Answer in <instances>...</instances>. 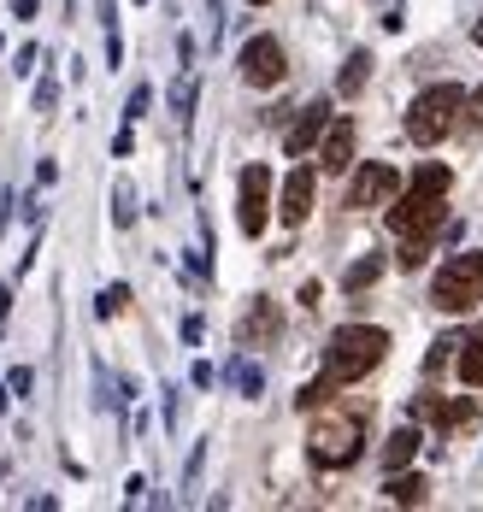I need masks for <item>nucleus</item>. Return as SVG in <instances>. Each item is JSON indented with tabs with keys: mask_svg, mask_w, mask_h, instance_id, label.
<instances>
[{
	"mask_svg": "<svg viewBox=\"0 0 483 512\" xmlns=\"http://www.w3.org/2000/svg\"><path fill=\"white\" fill-rule=\"evenodd\" d=\"M277 330H283L277 307H271V301H254V307H248V318H242V330H236V342H242V348H260V342H271Z\"/></svg>",
	"mask_w": 483,
	"mask_h": 512,
	"instance_id": "ddd939ff",
	"label": "nucleus"
},
{
	"mask_svg": "<svg viewBox=\"0 0 483 512\" xmlns=\"http://www.w3.org/2000/svg\"><path fill=\"white\" fill-rule=\"evenodd\" d=\"M254 6H266V0H254Z\"/></svg>",
	"mask_w": 483,
	"mask_h": 512,
	"instance_id": "c756f323",
	"label": "nucleus"
},
{
	"mask_svg": "<svg viewBox=\"0 0 483 512\" xmlns=\"http://www.w3.org/2000/svg\"><path fill=\"white\" fill-rule=\"evenodd\" d=\"M383 354H389V330H377V324H342L330 336V348H324V383L330 389L360 383L366 371L383 365Z\"/></svg>",
	"mask_w": 483,
	"mask_h": 512,
	"instance_id": "f03ea898",
	"label": "nucleus"
},
{
	"mask_svg": "<svg viewBox=\"0 0 483 512\" xmlns=\"http://www.w3.org/2000/svg\"><path fill=\"white\" fill-rule=\"evenodd\" d=\"M478 301H483V248H472V254H454L442 271H436V283H430V307L472 312Z\"/></svg>",
	"mask_w": 483,
	"mask_h": 512,
	"instance_id": "39448f33",
	"label": "nucleus"
},
{
	"mask_svg": "<svg viewBox=\"0 0 483 512\" xmlns=\"http://www.w3.org/2000/svg\"><path fill=\"white\" fill-rule=\"evenodd\" d=\"M307 212H313V171L301 165V171H289V183H283L277 218H283V224H307Z\"/></svg>",
	"mask_w": 483,
	"mask_h": 512,
	"instance_id": "9d476101",
	"label": "nucleus"
},
{
	"mask_svg": "<svg viewBox=\"0 0 483 512\" xmlns=\"http://www.w3.org/2000/svg\"><path fill=\"white\" fill-rule=\"evenodd\" d=\"M448 189H454V171H448V165H419L413 183H407V195L389 206V230H395V236H436V230H442V201H448Z\"/></svg>",
	"mask_w": 483,
	"mask_h": 512,
	"instance_id": "f257e3e1",
	"label": "nucleus"
},
{
	"mask_svg": "<svg viewBox=\"0 0 483 512\" xmlns=\"http://www.w3.org/2000/svg\"><path fill=\"white\" fill-rule=\"evenodd\" d=\"M419 418H430L436 430H460V424H472L478 418V407L472 401H442V395H419Z\"/></svg>",
	"mask_w": 483,
	"mask_h": 512,
	"instance_id": "f8f14e48",
	"label": "nucleus"
},
{
	"mask_svg": "<svg viewBox=\"0 0 483 512\" xmlns=\"http://www.w3.org/2000/svg\"><path fill=\"white\" fill-rule=\"evenodd\" d=\"M466 106H472V112H466V124L478 130V124H483V89H478V95H472V101H466Z\"/></svg>",
	"mask_w": 483,
	"mask_h": 512,
	"instance_id": "a878e982",
	"label": "nucleus"
},
{
	"mask_svg": "<svg viewBox=\"0 0 483 512\" xmlns=\"http://www.w3.org/2000/svg\"><path fill=\"white\" fill-rule=\"evenodd\" d=\"M419 442H425V436H419L413 424H407V430H395V436L383 442V465H389V471H401V465H407L413 454H419Z\"/></svg>",
	"mask_w": 483,
	"mask_h": 512,
	"instance_id": "2eb2a0df",
	"label": "nucleus"
},
{
	"mask_svg": "<svg viewBox=\"0 0 483 512\" xmlns=\"http://www.w3.org/2000/svg\"><path fill=\"white\" fill-rule=\"evenodd\" d=\"M425 477H419V471H407V477H401V471H389V483H383V495H389V501H401V507H419V501H425Z\"/></svg>",
	"mask_w": 483,
	"mask_h": 512,
	"instance_id": "4468645a",
	"label": "nucleus"
},
{
	"mask_svg": "<svg viewBox=\"0 0 483 512\" xmlns=\"http://www.w3.org/2000/svg\"><path fill=\"white\" fill-rule=\"evenodd\" d=\"M36 6L42 0H12V18H36Z\"/></svg>",
	"mask_w": 483,
	"mask_h": 512,
	"instance_id": "bb28decb",
	"label": "nucleus"
},
{
	"mask_svg": "<svg viewBox=\"0 0 483 512\" xmlns=\"http://www.w3.org/2000/svg\"><path fill=\"white\" fill-rule=\"evenodd\" d=\"M230 377H236V389H242V395H260V389H266V371H260L254 359H236V371H230Z\"/></svg>",
	"mask_w": 483,
	"mask_h": 512,
	"instance_id": "6ab92c4d",
	"label": "nucleus"
},
{
	"mask_svg": "<svg viewBox=\"0 0 483 512\" xmlns=\"http://www.w3.org/2000/svg\"><path fill=\"white\" fill-rule=\"evenodd\" d=\"M401 195V171L395 165H383V159H372V165H360L354 171V183H348V206L360 212V206H389Z\"/></svg>",
	"mask_w": 483,
	"mask_h": 512,
	"instance_id": "423d86ee",
	"label": "nucleus"
},
{
	"mask_svg": "<svg viewBox=\"0 0 483 512\" xmlns=\"http://www.w3.org/2000/svg\"><path fill=\"white\" fill-rule=\"evenodd\" d=\"M6 307H12V295H6V289H0V318H6Z\"/></svg>",
	"mask_w": 483,
	"mask_h": 512,
	"instance_id": "cd10ccee",
	"label": "nucleus"
},
{
	"mask_svg": "<svg viewBox=\"0 0 483 512\" xmlns=\"http://www.w3.org/2000/svg\"><path fill=\"white\" fill-rule=\"evenodd\" d=\"M466 112V95H460V83H436L425 89L419 101L407 106V142H419V148H436L448 130H454V118Z\"/></svg>",
	"mask_w": 483,
	"mask_h": 512,
	"instance_id": "20e7f679",
	"label": "nucleus"
},
{
	"mask_svg": "<svg viewBox=\"0 0 483 512\" xmlns=\"http://www.w3.org/2000/svg\"><path fill=\"white\" fill-rule=\"evenodd\" d=\"M377 277H383V259L366 254V259H354V265L342 271V289H348V295H360V289H372Z\"/></svg>",
	"mask_w": 483,
	"mask_h": 512,
	"instance_id": "dca6fc26",
	"label": "nucleus"
},
{
	"mask_svg": "<svg viewBox=\"0 0 483 512\" xmlns=\"http://www.w3.org/2000/svg\"><path fill=\"white\" fill-rule=\"evenodd\" d=\"M266 206H271V171L266 165H248L242 171V236H266Z\"/></svg>",
	"mask_w": 483,
	"mask_h": 512,
	"instance_id": "6e6552de",
	"label": "nucleus"
},
{
	"mask_svg": "<svg viewBox=\"0 0 483 512\" xmlns=\"http://www.w3.org/2000/svg\"><path fill=\"white\" fill-rule=\"evenodd\" d=\"M283 42L277 36H254L248 48H242V83H254V89H271V83H283Z\"/></svg>",
	"mask_w": 483,
	"mask_h": 512,
	"instance_id": "0eeeda50",
	"label": "nucleus"
},
{
	"mask_svg": "<svg viewBox=\"0 0 483 512\" xmlns=\"http://www.w3.org/2000/svg\"><path fill=\"white\" fill-rule=\"evenodd\" d=\"M54 101H59V83H54V77H48V83L36 89V112H54Z\"/></svg>",
	"mask_w": 483,
	"mask_h": 512,
	"instance_id": "b1692460",
	"label": "nucleus"
},
{
	"mask_svg": "<svg viewBox=\"0 0 483 512\" xmlns=\"http://www.w3.org/2000/svg\"><path fill=\"white\" fill-rule=\"evenodd\" d=\"M319 165H324V171H348V165H354V124H348V118H330L324 148H319Z\"/></svg>",
	"mask_w": 483,
	"mask_h": 512,
	"instance_id": "9b49d317",
	"label": "nucleus"
},
{
	"mask_svg": "<svg viewBox=\"0 0 483 512\" xmlns=\"http://www.w3.org/2000/svg\"><path fill=\"white\" fill-rule=\"evenodd\" d=\"M189 106H195V77L177 83V118H189Z\"/></svg>",
	"mask_w": 483,
	"mask_h": 512,
	"instance_id": "5701e85b",
	"label": "nucleus"
},
{
	"mask_svg": "<svg viewBox=\"0 0 483 512\" xmlns=\"http://www.w3.org/2000/svg\"><path fill=\"white\" fill-rule=\"evenodd\" d=\"M478 48H483V24H478Z\"/></svg>",
	"mask_w": 483,
	"mask_h": 512,
	"instance_id": "c85d7f7f",
	"label": "nucleus"
},
{
	"mask_svg": "<svg viewBox=\"0 0 483 512\" xmlns=\"http://www.w3.org/2000/svg\"><path fill=\"white\" fill-rule=\"evenodd\" d=\"M360 442H366V418L360 412H330L313 424V436H307V454L319 471H342V465L360 460Z\"/></svg>",
	"mask_w": 483,
	"mask_h": 512,
	"instance_id": "7ed1b4c3",
	"label": "nucleus"
},
{
	"mask_svg": "<svg viewBox=\"0 0 483 512\" xmlns=\"http://www.w3.org/2000/svg\"><path fill=\"white\" fill-rule=\"evenodd\" d=\"M148 101H154V89H136V95H130V112H124V118H130V124H136V118H142V112H148Z\"/></svg>",
	"mask_w": 483,
	"mask_h": 512,
	"instance_id": "393cba45",
	"label": "nucleus"
},
{
	"mask_svg": "<svg viewBox=\"0 0 483 512\" xmlns=\"http://www.w3.org/2000/svg\"><path fill=\"white\" fill-rule=\"evenodd\" d=\"M124 307H130V289H124V283H107V289H101V307H95V312H101V318H118Z\"/></svg>",
	"mask_w": 483,
	"mask_h": 512,
	"instance_id": "412c9836",
	"label": "nucleus"
},
{
	"mask_svg": "<svg viewBox=\"0 0 483 512\" xmlns=\"http://www.w3.org/2000/svg\"><path fill=\"white\" fill-rule=\"evenodd\" d=\"M366 77H372V53H348V65H342L336 89H342V95H360V89H366Z\"/></svg>",
	"mask_w": 483,
	"mask_h": 512,
	"instance_id": "f3484780",
	"label": "nucleus"
},
{
	"mask_svg": "<svg viewBox=\"0 0 483 512\" xmlns=\"http://www.w3.org/2000/svg\"><path fill=\"white\" fill-rule=\"evenodd\" d=\"M448 348H460V342H454V336H442V342H430V371H442V365H448Z\"/></svg>",
	"mask_w": 483,
	"mask_h": 512,
	"instance_id": "4be33fe9",
	"label": "nucleus"
},
{
	"mask_svg": "<svg viewBox=\"0 0 483 512\" xmlns=\"http://www.w3.org/2000/svg\"><path fill=\"white\" fill-rule=\"evenodd\" d=\"M112 224H136V195H130V183L112 189Z\"/></svg>",
	"mask_w": 483,
	"mask_h": 512,
	"instance_id": "aec40b11",
	"label": "nucleus"
},
{
	"mask_svg": "<svg viewBox=\"0 0 483 512\" xmlns=\"http://www.w3.org/2000/svg\"><path fill=\"white\" fill-rule=\"evenodd\" d=\"M324 130H330V101H313V106H301V118L289 124V136H283V148L301 159V154H313V142H324Z\"/></svg>",
	"mask_w": 483,
	"mask_h": 512,
	"instance_id": "1a4fd4ad",
	"label": "nucleus"
},
{
	"mask_svg": "<svg viewBox=\"0 0 483 512\" xmlns=\"http://www.w3.org/2000/svg\"><path fill=\"white\" fill-rule=\"evenodd\" d=\"M460 383H466V389L483 383V324H478V336L466 342V354H460Z\"/></svg>",
	"mask_w": 483,
	"mask_h": 512,
	"instance_id": "a211bd4d",
	"label": "nucleus"
}]
</instances>
